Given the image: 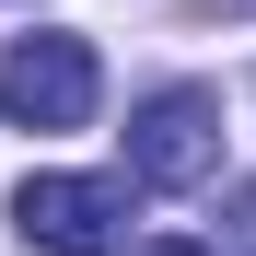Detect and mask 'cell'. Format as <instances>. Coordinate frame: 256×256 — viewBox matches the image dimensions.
Masks as SVG:
<instances>
[{
  "label": "cell",
  "instance_id": "cell-2",
  "mask_svg": "<svg viewBox=\"0 0 256 256\" xmlns=\"http://www.w3.org/2000/svg\"><path fill=\"white\" fill-rule=\"evenodd\" d=\"M94 94H105V70H94L82 35H58V24L12 35V58H0V116L12 128H82Z\"/></svg>",
  "mask_w": 256,
  "mask_h": 256
},
{
  "label": "cell",
  "instance_id": "cell-4",
  "mask_svg": "<svg viewBox=\"0 0 256 256\" xmlns=\"http://www.w3.org/2000/svg\"><path fill=\"white\" fill-rule=\"evenodd\" d=\"M210 256H256V186L233 198V222H222V233H210Z\"/></svg>",
  "mask_w": 256,
  "mask_h": 256
},
{
  "label": "cell",
  "instance_id": "cell-3",
  "mask_svg": "<svg viewBox=\"0 0 256 256\" xmlns=\"http://www.w3.org/2000/svg\"><path fill=\"white\" fill-rule=\"evenodd\" d=\"M12 233L47 244V256H116L128 244V186L116 175H24Z\"/></svg>",
  "mask_w": 256,
  "mask_h": 256
},
{
  "label": "cell",
  "instance_id": "cell-5",
  "mask_svg": "<svg viewBox=\"0 0 256 256\" xmlns=\"http://www.w3.org/2000/svg\"><path fill=\"white\" fill-rule=\"evenodd\" d=\"M128 256H210V244H128Z\"/></svg>",
  "mask_w": 256,
  "mask_h": 256
},
{
  "label": "cell",
  "instance_id": "cell-1",
  "mask_svg": "<svg viewBox=\"0 0 256 256\" xmlns=\"http://www.w3.org/2000/svg\"><path fill=\"white\" fill-rule=\"evenodd\" d=\"M128 175L140 186H210L222 175V94L210 82H163L128 116Z\"/></svg>",
  "mask_w": 256,
  "mask_h": 256
}]
</instances>
